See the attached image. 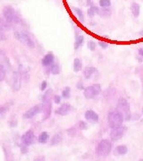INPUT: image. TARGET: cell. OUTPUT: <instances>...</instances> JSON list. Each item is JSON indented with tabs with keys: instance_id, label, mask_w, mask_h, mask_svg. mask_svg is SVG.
<instances>
[{
	"instance_id": "cell-12",
	"label": "cell",
	"mask_w": 143,
	"mask_h": 161,
	"mask_svg": "<svg viewBox=\"0 0 143 161\" xmlns=\"http://www.w3.org/2000/svg\"><path fill=\"white\" fill-rule=\"evenodd\" d=\"M54 62H55V56H54V54L52 52L47 53L46 55L43 57L42 60H41V64L45 67L51 66L54 64Z\"/></svg>"
},
{
	"instance_id": "cell-31",
	"label": "cell",
	"mask_w": 143,
	"mask_h": 161,
	"mask_svg": "<svg viewBox=\"0 0 143 161\" xmlns=\"http://www.w3.org/2000/svg\"><path fill=\"white\" fill-rule=\"evenodd\" d=\"M87 47H88V48L91 50V51H95L96 48H97V44L94 41H88Z\"/></svg>"
},
{
	"instance_id": "cell-27",
	"label": "cell",
	"mask_w": 143,
	"mask_h": 161,
	"mask_svg": "<svg viewBox=\"0 0 143 161\" xmlns=\"http://www.w3.org/2000/svg\"><path fill=\"white\" fill-rule=\"evenodd\" d=\"M74 11L75 12L76 15L78 16L79 20H80L81 23H83L85 19H84V14H83L82 10H81V9H80V8H78V7H74Z\"/></svg>"
},
{
	"instance_id": "cell-8",
	"label": "cell",
	"mask_w": 143,
	"mask_h": 161,
	"mask_svg": "<svg viewBox=\"0 0 143 161\" xmlns=\"http://www.w3.org/2000/svg\"><path fill=\"white\" fill-rule=\"evenodd\" d=\"M127 128L123 126V125H120L118 127L113 128L110 132V138L113 141H117L122 138L125 132H126Z\"/></svg>"
},
{
	"instance_id": "cell-40",
	"label": "cell",
	"mask_w": 143,
	"mask_h": 161,
	"mask_svg": "<svg viewBox=\"0 0 143 161\" xmlns=\"http://www.w3.org/2000/svg\"><path fill=\"white\" fill-rule=\"evenodd\" d=\"M92 4V0H86V6H91Z\"/></svg>"
},
{
	"instance_id": "cell-6",
	"label": "cell",
	"mask_w": 143,
	"mask_h": 161,
	"mask_svg": "<svg viewBox=\"0 0 143 161\" xmlns=\"http://www.w3.org/2000/svg\"><path fill=\"white\" fill-rule=\"evenodd\" d=\"M102 91V89L100 84L96 83L91 86H88L86 88H84L83 89V96L87 99H92L94 98H96L97 96H98Z\"/></svg>"
},
{
	"instance_id": "cell-22",
	"label": "cell",
	"mask_w": 143,
	"mask_h": 161,
	"mask_svg": "<svg viewBox=\"0 0 143 161\" xmlns=\"http://www.w3.org/2000/svg\"><path fill=\"white\" fill-rule=\"evenodd\" d=\"M111 10L109 9V7H101L99 8V12H98V15H100L101 17L104 18H107L111 16Z\"/></svg>"
},
{
	"instance_id": "cell-34",
	"label": "cell",
	"mask_w": 143,
	"mask_h": 161,
	"mask_svg": "<svg viewBox=\"0 0 143 161\" xmlns=\"http://www.w3.org/2000/svg\"><path fill=\"white\" fill-rule=\"evenodd\" d=\"M61 99H62V97L60 95H54L53 96V101L55 104H60L61 103Z\"/></svg>"
},
{
	"instance_id": "cell-19",
	"label": "cell",
	"mask_w": 143,
	"mask_h": 161,
	"mask_svg": "<svg viewBox=\"0 0 143 161\" xmlns=\"http://www.w3.org/2000/svg\"><path fill=\"white\" fill-rule=\"evenodd\" d=\"M131 12L133 17L137 18L139 16V13H140V6L138 3L136 2H132L131 5Z\"/></svg>"
},
{
	"instance_id": "cell-7",
	"label": "cell",
	"mask_w": 143,
	"mask_h": 161,
	"mask_svg": "<svg viewBox=\"0 0 143 161\" xmlns=\"http://www.w3.org/2000/svg\"><path fill=\"white\" fill-rule=\"evenodd\" d=\"M116 109L118 111H120L123 116H125V119H130L131 117V109H130V104L127 101L126 99L124 98H121L118 99L117 102V107Z\"/></svg>"
},
{
	"instance_id": "cell-38",
	"label": "cell",
	"mask_w": 143,
	"mask_h": 161,
	"mask_svg": "<svg viewBox=\"0 0 143 161\" xmlns=\"http://www.w3.org/2000/svg\"><path fill=\"white\" fill-rule=\"evenodd\" d=\"M6 40H7V37L6 36V34L2 30H0V41H5Z\"/></svg>"
},
{
	"instance_id": "cell-30",
	"label": "cell",
	"mask_w": 143,
	"mask_h": 161,
	"mask_svg": "<svg viewBox=\"0 0 143 161\" xmlns=\"http://www.w3.org/2000/svg\"><path fill=\"white\" fill-rule=\"evenodd\" d=\"M98 5L100 7H110L111 1L110 0H99Z\"/></svg>"
},
{
	"instance_id": "cell-3",
	"label": "cell",
	"mask_w": 143,
	"mask_h": 161,
	"mask_svg": "<svg viewBox=\"0 0 143 161\" xmlns=\"http://www.w3.org/2000/svg\"><path fill=\"white\" fill-rule=\"evenodd\" d=\"M112 149H113L112 142L109 140L104 139V140H101L98 142V144L97 145L96 154L100 157H105L111 153Z\"/></svg>"
},
{
	"instance_id": "cell-13",
	"label": "cell",
	"mask_w": 143,
	"mask_h": 161,
	"mask_svg": "<svg viewBox=\"0 0 143 161\" xmlns=\"http://www.w3.org/2000/svg\"><path fill=\"white\" fill-rule=\"evenodd\" d=\"M84 117L87 121L92 122V123H98L99 119L98 115L92 109H88L84 114Z\"/></svg>"
},
{
	"instance_id": "cell-17",
	"label": "cell",
	"mask_w": 143,
	"mask_h": 161,
	"mask_svg": "<svg viewBox=\"0 0 143 161\" xmlns=\"http://www.w3.org/2000/svg\"><path fill=\"white\" fill-rule=\"evenodd\" d=\"M2 150H3V152H4L6 160H13V152H12V150H11V148H10L8 145L4 144V145L2 146Z\"/></svg>"
},
{
	"instance_id": "cell-5",
	"label": "cell",
	"mask_w": 143,
	"mask_h": 161,
	"mask_svg": "<svg viewBox=\"0 0 143 161\" xmlns=\"http://www.w3.org/2000/svg\"><path fill=\"white\" fill-rule=\"evenodd\" d=\"M13 37L20 43L28 47L29 48H35V43H34L33 40L30 38V36L28 33H26L24 31H15L13 33Z\"/></svg>"
},
{
	"instance_id": "cell-28",
	"label": "cell",
	"mask_w": 143,
	"mask_h": 161,
	"mask_svg": "<svg viewBox=\"0 0 143 161\" xmlns=\"http://www.w3.org/2000/svg\"><path fill=\"white\" fill-rule=\"evenodd\" d=\"M70 96H71V88L69 86H66L62 91V97L64 99H69Z\"/></svg>"
},
{
	"instance_id": "cell-23",
	"label": "cell",
	"mask_w": 143,
	"mask_h": 161,
	"mask_svg": "<svg viewBox=\"0 0 143 161\" xmlns=\"http://www.w3.org/2000/svg\"><path fill=\"white\" fill-rule=\"evenodd\" d=\"M11 103H6L4 105H0V117H3L10 109Z\"/></svg>"
},
{
	"instance_id": "cell-41",
	"label": "cell",
	"mask_w": 143,
	"mask_h": 161,
	"mask_svg": "<svg viewBox=\"0 0 143 161\" xmlns=\"http://www.w3.org/2000/svg\"><path fill=\"white\" fill-rule=\"evenodd\" d=\"M77 88H78V89H83V85H82L81 82H78V84H77Z\"/></svg>"
},
{
	"instance_id": "cell-21",
	"label": "cell",
	"mask_w": 143,
	"mask_h": 161,
	"mask_svg": "<svg viewBox=\"0 0 143 161\" xmlns=\"http://www.w3.org/2000/svg\"><path fill=\"white\" fill-rule=\"evenodd\" d=\"M48 140H49V134L47 132H42L38 137V141L41 143V144H45V143L48 141Z\"/></svg>"
},
{
	"instance_id": "cell-11",
	"label": "cell",
	"mask_w": 143,
	"mask_h": 161,
	"mask_svg": "<svg viewBox=\"0 0 143 161\" xmlns=\"http://www.w3.org/2000/svg\"><path fill=\"white\" fill-rule=\"evenodd\" d=\"M71 110H72V106L69 103H64L58 107V109H57L55 110V114L64 116H67Z\"/></svg>"
},
{
	"instance_id": "cell-39",
	"label": "cell",
	"mask_w": 143,
	"mask_h": 161,
	"mask_svg": "<svg viewBox=\"0 0 143 161\" xmlns=\"http://www.w3.org/2000/svg\"><path fill=\"white\" fill-rule=\"evenodd\" d=\"M138 54H139V57H143V48H139L138 49Z\"/></svg>"
},
{
	"instance_id": "cell-25",
	"label": "cell",
	"mask_w": 143,
	"mask_h": 161,
	"mask_svg": "<svg viewBox=\"0 0 143 161\" xmlns=\"http://www.w3.org/2000/svg\"><path fill=\"white\" fill-rule=\"evenodd\" d=\"M115 151L118 155H125L127 152H128V148L126 145H118L116 148H115Z\"/></svg>"
},
{
	"instance_id": "cell-42",
	"label": "cell",
	"mask_w": 143,
	"mask_h": 161,
	"mask_svg": "<svg viewBox=\"0 0 143 161\" xmlns=\"http://www.w3.org/2000/svg\"><path fill=\"white\" fill-rule=\"evenodd\" d=\"M45 159V157H36L35 158V160H44Z\"/></svg>"
},
{
	"instance_id": "cell-18",
	"label": "cell",
	"mask_w": 143,
	"mask_h": 161,
	"mask_svg": "<svg viewBox=\"0 0 143 161\" xmlns=\"http://www.w3.org/2000/svg\"><path fill=\"white\" fill-rule=\"evenodd\" d=\"M13 91H19L21 88V77L18 74H13Z\"/></svg>"
},
{
	"instance_id": "cell-15",
	"label": "cell",
	"mask_w": 143,
	"mask_h": 161,
	"mask_svg": "<svg viewBox=\"0 0 143 161\" xmlns=\"http://www.w3.org/2000/svg\"><path fill=\"white\" fill-rule=\"evenodd\" d=\"M97 72V68L94 66H86L83 70V75L86 79H89L93 74H95Z\"/></svg>"
},
{
	"instance_id": "cell-37",
	"label": "cell",
	"mask_w": 143,
	"mask_h": 161,
	"mask_svg": "<svg viewBox=\"0 0 143 161\" xmlns=\"http://www.w3.org/2000/svg\"><path fill=\"white\" fill-rule=\"evenodd\" d=\"M47 87V81H43L40 84V91H45Z\"/></svg>"
},
{
	"instance_id": "cell-33",
	"label": "cell",
	"mask_w": 143,
	"mask_h": 161,
	"mask_svg": "<svg viewBox=\"0 0 143 161\" xmlns=\"http://www.w3.org/2000/svg\"><path fill=\"white\" fill-rule=\"evenodd\" d=\"M67 133L70 136H75L77 133V129L75 127H71L70 129L67 130Z\"/></svg>"
},
{
	"instance_id": "cell-4",
	"label": "cell",
	"mask_w": 143,
	"mask_h": 161,
	"mask_svg": "<svg viewBox=\"0 0 143 161\" xmlns=\"http://www.w3.org/2000/svg\"><path fill=\"white\" fill-rule=\"evenodd\" d=\"M123 120H124L123 115L117 109L110 111L108 113V116H107V121H108V124L111 129L122 125Z\"/></svg>"
},
{
	"instance_id": "cell-32",
	"label": "cell",
	"mask_w": 143,
	"mask_h": 161,
	"mask_svg": "<svg viewBox=\"0 0 143 161\" xmlns=\"http://www.w3.org/2000/svg\"><path fill=\"white\" fill-rule=\"evenodd\" d=\"M81 130H87L88 129V123L85 121H80L79 122V126H78Z\"/></svg>"
},
{
	"instance_id": "cell-29",
	"label": "cell",
	"mask_w": 143,
	"mask_h": 161,
	"mask_svg": "<svg viewBox=\"0 0 143 161\" xmlns=\"http://www.w3.org/2000/svg\"><path fill=\"white\" fill-rule=\"evenodd\" d=\"M6 76V69H5V67H4V65H3L0 64V82L5 81Z\"/></svg>"
},
{
	"instance_id": "cell-16",
	"label": "cell",
	"mask_w": 143,
	"mask_h": 161,
	"mask_svg": "<svg viewBox=\"0 0 143 161\" xmlns=\"http://www.w3.org/2000/svg\"><path fill=\"white\" fill-rule=\"evenodd\" d=\"M48 72L47 74H51L53 75H57L61 73V67L58 64H55L54 63L51 66L48 67Z\"/></svg>"
},
{
	"instance_id": "cell-10",
	"label": "cell",
	"mask_w": 143,
	"mask_h": 161,
	"mask_svg": "<svg viewBox=\"0 0 143 161\" xmlns=\"http://www.w3.org/2000/svg\"><path fill=\"white\" fill-rule=\"evenodd\" d=\"M41 111V106L39 105H36L32 107H30V109H28L24 114H23V118L24 119H31L33 118L35 116H37L39 113H40Z\"/></svg>"
},
{
	"instance_id": "cell-24",
	"label": "cell",
	"mask_w": 143,
	"mask_h": 161,
	"mask_svg": "<svg viewBox=\"0 0 143 161\" xmlns=\"http://www.w3.org/2000/svg\"><path fill=\"white\" fill-rule=\"evenodd\" d=\"M82 69V63L80 58L76 57L74 60V71L75 73H79V72Z\"/></svg>"
},
{
	"instance_id": "cell-26",
	"label": "cell",
	"mask_w": 143,
	"mask_h": 161,
	"mask_svg": "<svg viewBox=\"0 0 143 161\" xmlns=\"http://www.w3.org/2000/svg\"><path fill=\"white\" fill-rule=\"evenodd\" d=\"M84 42V38L82 35H77L76 39H75V42H74V49H78L81 46L83 45Z\"/></svg>"
},
{
	"instance_id": "cell-20",
	"label": "cell",
	"mask_w": 143,
	"mask_h": 161,
	"mask_svg": "<svg viewBox=\"0 0 143 161\" xmlns=\"http://www.w3.org/2000/svg\"><path fill=\"white\" fill-rule=\"evenodd\" d=\"M98 12H99V7H98L95 5H91L88 9L87 14L89 18H93L96 14H98Z\"/></svg>"
},
{
	"instance_id": "cell-14",
	"label": "cell",
	"mask_w": 143,
	"mask_h": 161,
	"mask_svg": "<svg viewBox=\"0 0 143 161\" xmlns=\"http://www.w3.org/2000/svg\"><path fill=\"white\" fill-rule=\"evenodd\" d=\"M63 138H64V135H63V133L62 132H59V133H57L56 134H54V136L51 138L50 140V145L51 146H56L57 144L63 140Z\"/></svg>"
},
{
	"instance_id": "cell-36",
	"label": "cell",
	"mask_w": 143,
	"mask_h": 161,
	"mask_svg": "<svg viewBox=\"0 0 143 161\" xmlns=\"http://www.w3.org/2000/svg\"><path fill=\"white\" fill-rule=\"evenodd\" d=\"M28 147L29 146H27V145H24V144H22L21 145V153L22 154H26L28 151H29V149H28Z\"/></svg>"
},
{
	"instance_id": "cell-2",
	"label": "cell",
	"mask_w": 143,
	"mask_h": 161,
	"mask_svg": "<svg viewBox=\"0 0 143 161\" xmlns=\"http://www.w3.org/2000/svg\"><path fill=\"white\" fill-rule=\"evenodd\" d=\"M3 17L11 24H19L22 23V17L12 6H6L3 8Z\"/></svg>"
},
{
	"instance_id": "cell-35",
	"label": "cell",
	"mask_w": 143,
	"mask_h": 161,
	"mask_svg": "<svg viewBox=\"0 0 143 161\" xmlns=\"http://www.w3.org/2000/svg\"><path fill=\"white\" fill-rule=\"evenodd\" d=\"M98 45H99V47H101V48H103V49H106L107 48H108V43L105 42V41L99 40V41H98Z\"/></svg>"
},
{
	"instance_id": "cell-1",
	"label": "cell",
	"mask_w": 143,
	"mask_h": 161,
	"mask_svg": "<svg viewBox=\"0 0 143 161\" xmlns=\"http://www.w3.org/2000/svg\"><path fill=\"white\" fill-rule=\"evenodd\" d=\"M51 99H53V94L52 89H49L45 92V94L42 97V105H41V111L43 113L42 120L46 121L51 116L52 113V102Z\"/></svg>"
},
{
	"instance_id": "cell-9",
	"label": "cell",
	"mask_w": 143,
	"mask_h": 161,
	"mask_svg": "<svg viewBox=\"0 0 143 161\" xmlns=\"http://www.w3.org/2000/svg\"><path fill=\"white\" fill-rule=\"evenodd\" d=\"M35 141V134L32 129L27 130L21 137V143L27 146H30Z\"/></svg>"
}]
</instances>
